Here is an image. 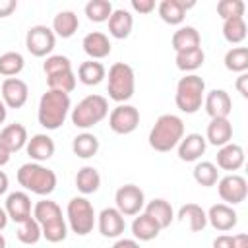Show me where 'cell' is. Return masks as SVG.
<instances>
[{
	"mask_svg": "<svg viewBox=\"0 0 248 248\" xmlns=\"http://www.w3.org/2000/svg\"><path fill=\"white\" fill-rule=\"evenodd\" d=\"M33 219L39 223L43 238H46L48 242L56 244L68 236V223H66V217L62 215V209L56 202H52L48 198L39 200L33 205Z\"/></svg>",
	"mask_w": 248,
	"mask_h": 248,
	"instance_id": "1",
	"label": "cell"
},
{
	"mask_svg": "<svg viewBox=\"0 0 248 248\" xmlns=\"http://www.w3.org/2000/svg\"><path fill=\"white\" fill-rule=\"evenodd\" d=\"M70 110H72L70 95L68 93H62V91L48 89L39 99L37 120H39V124L45 130H58L66 122Z\"/></svg>",
	"mask_w": 248,
	"mask_h": 248,
	"instance_id": "2",
	"label": "cell"
},
{
	"mask_svg": "<svg viewBox=\"0 0 248 248\" xmlns=\"http://www.w3.org/2000/svg\"><path fill=\"white\" fill-rule=\"evenodd\" d=\"M184 138V122L176 114H161L149 130L147 141L153 151L169 153Z\"/></svg>",
	"mask_w": 248,
	"mask_h": 248,
	"instance_id": "3",
	"label": "cell"
},
{
	"mask_svg": "<svg viewBox=\"0 0 248 248\" xmlns=\"http://www.w3.org/2000/svg\"><path fill=\"white\" fill-rule=\"evenodd\" d=\"M17 182L23 190L37 194V196H50L56 188V172L48 167H45L43 163H23L17 170Z\"/></svg>",
	"mask_w": 248,
	"mask_h": 248,
	"instance_id": "4",
	"label": "cell"
},
{
	"mask_svg": "<svg viewBox=\"0 0 248 248\" xmlns=\"http://www.w3.org/2000/svg\"><path fill=\"white\" fill-rule=\"evenodd\" d=\"M205 97V81L198 74H186L178 79L176 91H174V103L180 108V112L194 114L202 108Z\"/></svg>",
	"mask_w": 248,
	"mask_h": 248,
	"instance_id": "5",
	"label": "cell"
},
{
	"mask_svg": "<svg viewBox=\"0 0 248 248\" xmlns=\"http://www.w3.org/2000/svg\"><path fill=\"white\" fill-rule=\"evenodd\" d=\"M108 116V101L103 95L83 97L70 112L72 124L79 130H89Z\"/></svg>",
	"mask_w": 248,
	"mask_h": 248,
	"instance_id": "6",
	"label": "cell"
},
{
	"mask_svg": "<svg viewBox=\"0 0 248 248\" xmlns=\"http://www.w3.org/2000/svg\"><path fill=\"white\" fill-rule=\"evenodd\" d=\"M136 91V74L134 68L126 62H114L108 68L107 76V93L108 99L116 101L118 105L130 101Z\"/></svg>",
	"mask_w": 248,
	"mask_h": 248,
	"instance_id": "7",
	"label": "cell"
},
{
	"mask_svg": "<svg viewBox=\"0 0 248 248\" xmlns=\"http://www.w3.org/2000/svg\"><path fill=\"white\" fill-rule=\"evenodd\" d=\"M97 221L93 203L85 198V196H76L68 202L66 205V223L68 229H72V232H76L78 236H85L93 231Z\"/></svg>",
	"mask_w": 248,
	"mask_h": 248,
	"instance_id": "8",
	"label": "cell"
},
{
	"mask_svg": "<svg viewBox=\"0 0 248 248\" xmlns=\"http://www.w3.org/2000/svg\"><path fill=\"white\" fill-rule=\"evenodd\" d=\"M54 46H56V35L52 33L50 27H46V25H31L27 29L25 48L33 56H37V58L50 56V52L54 50Z\"/></svg>",
	"mask_w": 248,
	"mask_h": 248,
	"instance_id": "9",
	"label": "cell"
},
{
	"mask_svg": "<svg viewBox=\"0 0 248 248\" xmlns=\"http://www.w3.org/2000/svg\"><path fill=\"white\" fill-rule=\"evenodd\" d=\"M145 205V194L136 184H124L114 194V207L124 217H136Z\"/></svg>",
	"mask_w": 248,
	"mask_h": 248,
	"instance_id": "10",
	"label": "cell"
},
{
	"mask_svg": "<svg viewBox=\"0 0 248 248\" xmlns=\"http://www.w3.org/2000/svg\"><path fill=\"white\" fill-rule=\"evenodd\" d=\"M140 126V110L134 105L122 103L108 112V128L118 136H128Z\"/></svg>",
	"mask_w": 248,
	"mask_h": 248,
	"instance_id": "11",
	"label": "cell"
},
{
	"mask_svg": "<svg viewBox=\"0 0 248 248\" xmlns=\"http://www.w3.org/2000/svg\"><path fill=\"white\" fill-rule=\"evenodd\" d=\"M217 192H219V198L223 200V203L236 205V203H242L246 200L248 182L244 176H240L236 172H229L217 180Z\"/></svg>",
	"mask_w": 248,
	"mask_h": 248,
	"instance_id": "12",
	"label": "cell"
},
{
	"mask_svg": "<svg viewBox=\"0 0 248 248\" xmlns=\"http://www.w3.org/2000/svg\"><path fill=\"white\" fill-rule=\"evenodd\" d=\"M2 101L8 108H21L29 99V87L19 78H6L2 81Z\"/></svg>",
	"mask_w": 248,
	"mask_h": 248,
	"instance_id": "13",
	"label": "cell"
},
{
	"mask_svg": "<svg viewBox=\"0 0 248 248\" xmlns=\"http://www.w3.org/2000/svg\"><path fill=\"white\" fill-rule=\"evenodd\" d=\"M202 107L209 118H229L232 110V99L225 89H211L205 93Z\"/></svg>",
	"mask_w": 248,
	"mask_h": 248,
	"instance_id": "14",
	"label": "cell"
},
{
	"mask_svg": "<svg viewBox=\"0 0 248 248\" xmlns=\"http://www.w3.org/2000/svg\"><path fill=\"white\" fill-rule=\"evenodd\" d=\"M97 229L105 238H118L126 229V219L116 207H105L97 215Z\"/></svg>",
	"mask_w": 248,
	"mask_h": 248,
	"instance_id": "15",
	"label": "cell"
},
{
	"mask_svg": "<svg viewBox=\"0 0 248 248\" xmlns=\"http://www.w3.org/2000/svg\"><path fill=\"white\" fill-rule=\"evenodd\" d=\"M205 215H207V223L215 231H219V232H227V231L234 229L236 223H238V215H236L234 207L232 205H227V203H215V205H211L205 211Z\"/></svg>",
	"mask_w": 248,
	"mask_h": 248,
	"instance_id": "16",
	"label": "cell"
},
{
	"mask_svg": "<svg viewBox=\"0 0 248 248\" xmlns=\"http://www.w3.org/2000/svg\"><path fill=\"white\" fill-rule=\"evenodd\" d=\"M207 149V141L202 134H186L178 145H176V151H178V159L184 161V163H196L202 159V155L205 153Z\"/></svg>",
	"mask_w": 248,
	"mask_h": 248,
	"instance_id": "17",
	"label": "cell"
},
{
	"mask_svg": "<svg viewBox=\"0 0 248 248\" xmlns=\"http://www.w3.org/2000/svg\"><path fill=\"white\" fill-rule=\"evenodd\" d=\"M4 209L8 213V219H12L14 223H21V221L33 217V213H31V198H29L27 192H21V190L8 194Z\"/></svg>",
	"mask_w": 248,
	"mask_h": 248,
	"instance_id": "18",
	"label": "cell"
},
{
	"mask_svg": "<svg viewBox=\"0 0 248 248\" xmlns=\"http://www.w3.org/2000/svg\"><path fill=\"white\" fill-rule=\"evenodd\" d=\"M196 2L190 0H161L159 6H157V12H159V17L169 23V25H180L186 17V12L190 8H194Z\"/></svg>",
	"mask_w": 248,
	"mask_h": 248,
	"instance_id": "19",
	"label": "cell"
},
{
	"mask_svg": "<svg viewBox=\"0 0 248 248\" xmlns=\"http://www.w3.org/2000/svg\"><path fill=\"white\" fill-rule=\"evenodd\" d=\"M83 52L89 56V60H103L110 54L112 45L108 41V35H105L103 31H91L83 37L81 41Z\"/></svg>",
	"mask_w": 248,
	"mask_h": 248,
	"instance_id": "20",
	"label": "cell"
},
{
	"mask_svg": "<svg viewBox=\"0 0 248 248\" xmlns=\"http://www.w3.org/2000/svg\"><path fill=\"white\" fill-rule=\"evenodd\" d=\"M25 151L35 163H43V161H48L54 155L56 145H54V140L48 134H35L27 140Z\"/></svg>",
	"mask_w": 248,
	"mask_h": 248,
	"instance_id": "21",
	"label": "cell"
},
{
	"mask_svg": "<svg viewBox=\"0 0 248 248\" xmlns=\"http://www.w3.org/2000/svg\"><path fill=\"white\" fill-rule=\"evenodd\" d=\"M244 149L242 145L238 143H227L223 147L217 149V169H223V170H229V172H234L238 169H242L244 165Z\"/></svg>",
	"mask_w": 248,
	"mask_h": 248,
	"instance_id": "22",
	"label": "cell"
},
{
	"mask_svg": "<svg viewBox=\"0 0 248 248\" xmlns=\"http://www.w3.org/2000/svg\"><path fill=\"white\" fill-rule=\"evenodd\" d=\"M205 141L215 145V147H223L227 143H231L232 140V124L229 118H211L205 130Z\"/></svg>",
	"mask_w": 248,
	"mask_h": 248,
	"instance_id": "23",
	"label": "cell"
},
{
	"mask_svg": "<svg viewBox=\"0 0 248 248\" xmlns=\"http://www.w3.org/2000/svg\"><path fill=\"white\" fill-rule=\"evenodd\" d=\"M27 128L19 122H14V124H8L2 128L0 132V143L10 151V153H17L19 149H23L27 145Z\"/></svg>",
	"mask_w": 248,
	"mask_h": 248,
	"instance_id": "24",
	"label": "cell"
},
{
	"mask_svg": "<svg viewBox=\"0 0 248 248\" xmlns=\"http://www.w3.org/2000/svg\"><path fill=\"white\" fill-rule=\"evenodd\" d=\"M132 29H134V16L124 8L112 10L108 17V35L114 39H128Z\"/></svg>",
	"mask_w": 248,
	"mask_h": 248,
	"instance_id": "25",
	"label": "cell"
},
{
	"mask_svg": "<svg viewBox=\"0 0 248 248\" xmlns=\"http://www.w3.org/2000/svg\"><path fill=\"white\" fill-rule=\"evenodd\" d=\"M161 231L163 229L159 227V223L153 217H149L147 213H138L132 221V234L140 242H149V240L157 238Z\"/></svg>",
	"mask_w": 248,
	"mask_h": 248,
	"instance_id": "26",
	"label": "cell"
},
{
	"mask_svg": "<svg viewBox=\"0 0 248 248\" xmlns=\"http://www.w3.org/2000/svg\"><path fill=\"white\" fill-rule=\"evenodd\" d=\"M143 213L153 217L161 229L170 227V223L174 221V209H172L170 202H167L165 198H153L151 202H147L143 205Z\"/></svg>",
	"mask_w": 248,
	"mask_h": 248,
	"instance_id": "27",
	"label": "cell"
},
{
	"mask_svg": "<svg viewBox=\"0 0 248 248\" xmlns=\"http://www.w3.org/2000/svg\"><path fill=\"white\" fill-rule=\"evenodd\" d=\"M170 45H172L174 52H184V50L198 48V46L202 45L200 31H198L196 27H192V25H182V27H178V29L172 33Z\"/></svg>",
	"mask_w": 248,
	"mask_h": 248,
	"instance_id": "28",
	"label": "cell"
},
{
	"mask_svg": "<svg viewBox=\"0 0 248 248\" xmlns=\"http://www.w3.org/2000/svg\"><path fill=\"white\" fill-rule=\"evenodd\" d=\"M78 27H79V19H78L76 12H72V10H62V12H58V14L52 17V27H50V29H52V33H54L56 37L70 39V37L76 35Z\"/></svg>",
	"mask_w": 248,
	"mask_h": 248,
	"instance_id": "29",
	"label": "cell"
},
{
	"mask_svg": "<svg viewBox=\"0 0 248 248\" xmlns=\"http://www.w3.org/2000/svg\"><path fill=\"white\" fill-rule=\"evenodd\" d=\"M178 219L188 223V229L192 232H202L207 227V215L205 209L198 203H184L178 209Z\"/></svg>",
	"mask_w": 248,
	"mask_h": 248,
	"instance_id": "30",
	"label": "cell"
},
{
	"mask_svg": "<svg viewBox=\"0 0 248 248\" xmlns=\"http://www.w3.org/2000/svg\"><path fill=\"white\" fill-rule=\"evenodd\" d=\"M101 143H99V138L91 132H81L78 134L74 140H72V151L76 157L79 159H91L97 155Z\"/></svg>",
	"mask_w": 248,
	"mask_h": 248,
	"instance_id": "31",
	"label": "cell"
},
{
	"mask_svg": "<svg viewBox=\"0 0 248 248\" xmlns=\"http://www.w3.org/2000/svg\"><path fill=\"white\" fill-rule=\"evenodd\" d=\"M83 85H99L107 78V68L99 60H85L78 66L76 76Z\"/></svg>",
	"mask_w": 248,
	"mask_h": 248,
	"instance_id": "32",
	"label": "cell"
},
{
	"mask_svg": "<svg viewBox=\"0 0 248 248\" xmlns=\"http://www.w3.org/2000/svg\"><path fill=\"white\" fill-rule=\"evenodd\" d=\"M101 186V174L95 167L91 165H85L78 170L76 174V188L81 192V196H89V194H95Z\"/></svg>",
	"mask_w": 248,
	"mask_h": 248,
	"instance_id": "33",
	"label": "cell"
},
{
	"mask_svg": "<svg viewBox=\"0 0 248 248\" xmlns=\"http://www.w3.org/2000/svg\"><path fill=\"white\" fill-rule=\"evenodd\" d=\"M174 62H176V68L184 74H194L198 68L203 66L205 62V52L202 46L198 48H192V50H184V52H176L174 56Z\"/></svg>",
	"mask_w": 248,
	"mask_h": 248,
	"instance_id": "34",
	"label": "cell"
},
{
	"mask_svg": "<svg viewBox=\"0 0 248 248\" xmlns=\"http://www.w3.org/2000/svg\"><path fill=\"white\" fill-rule=\"evenodd\" d=\"M225 68L234 74H244L248 70V48L246 46H232L225 52Z\"/></svg>",
	"mask_w": 248,
	"mask_h": 248,
	"instance_id": "35",
	"label": "cell"
},
{
	"mask_svg": "<svg viewBox=\"0 0 248 248\" xmlns=\"http://www.w3.org/2000/svg\"><path fill=\"white\" fill-rule=\"evenodd\" d=\"M192 174H194V180L200 186H205V188L215 186L217 180H219V169L211 161H198L194 170H192Z\"/></svg>",
	"mask_w": 248,
	"mask_h": 248,
	"instance_id": "36",
	"label": "cell"
},
{
	"mask_svg": "<svg viewBox=\"0 0 248 248\" xmlns=\"http://www.w3.org/2000/svg\"><path fill=\"white\" fill-rule=\"evenodd\" d=\"M223 37L231 45H240L246 39V21L244 17H229L223 21Z\"/></svg>",
	"mask_w": 248,
	"mask_h": 248,
	"instance_id": "37",
	"label": "cell"
},
{
	"mask_svg": "<svg viewBox=\"0 0 248 248\" xmlns=\"http://www.w3.org/2000/svg\"><path fill=\"white\" fill-rule=\"evenodd\" d=\"M25 66V60L19 52L16 50H8L4 54H0V76L4 78H16Z\"/></svg>",
	"mask_w": 248,
	"mask_h": 248,
	"instance_id": "38",
	"label": "cell"
},
{
	"mask_svg": "<svg viewBox=\"0 0 248 248\" xmlns=\"http://www.w3.org/2000/svg\"><path fill=\"white\" fill-rule=\"evenodd\" d=\"M112 4L108 0H89L83 8L85 16L89 21H95V23H103V21H108L110 14H112Z\"/></svg>",
	"mask_w": 248,
	"mask_h": 248,
	"instance_id": "39",
	"label": "cell"
},
{
	"mask_svg": "<svg viewBox=\"0 0 248 248\" xmlns=\"http://www.w3.org/2000/svg\"><path fill=\"white\" fill-rule=\"evenodd\" d=\"M16 236L21 244H37L41 238H43V232H41V227L39 223L29 217L21 223H17V231H16Z\"/></svg>",
	"mask_w": 248,
	"mask_h": 248,
	"instance_id": "40",
	"label": "cell"
},
{
	"mask_svg": "<svg viewBox=\"0 0 248 248\" xmlns=\"http://www.w3.org/2000/svg\"><path fill=\"white\" fill-rule=\"evenodd\" d=\"M76 74L74 70H68V72H60V74H54V76H48L46 78V85L48 89L52 91H62V93H72L76 89Z\"/></svg>",
	"mask_w": 248,
	"mask_h": 248,
	"instance_id": "41",
	"label": "cell"
},
{
	"mask_svg": "<svg viewBox=\"0 0 248 248\" xmlns=\"http://www.w3.org/2000/svg\"><path fill=\"white\" fill-rule=\"evenodd\" d=\"M68 70H72V60L64 54H50L43 62V72L46 74V78L60 72H68Z\"/></svg>",
	"mask_w": 248,
	"mask_h": 248,
	"instance_id": "42",
	"label": "cell"
},
{
	"mask_svg": "<svg viewBox=\"0 0 248 248\" xmlns=\"http://www.w3.org/2000/svg\"><path fill=\"white\" fill-rule=\"evenodd\" d=\"M244 2L242 0H221L217 2V14L225 21L229 17H244Z\"/></svg>",
	"mask_w": 248,
	"mask_h": 248,
	"instance_id": "43",
	"label": "cell"
},
{
	"mask_svg": "<svg viewBox=\"0 0 248 248\" xmlns=\"http://www.w3.org/2000/svg\"><path fill=\"white\" fill-rule=\"evenodd\" d=\"M130 6L138 14H151L155 10V0H132Z\"/></svg>",
	"mask_w": 248,
	"mask_h": 248,
	"instance_id": "44",
	"label": "cell"
},
{
	"mask_svg": "<svg viewBox=\"0 0 248 248\" xmlns=\"http://www.w3.org/2000/svg\"><path fill=\"white\" fill-rule=\"evenodd\" d=\"M234 87H236V91H238L244 99H248V74H246V72H244V74H238Z\"/></svg>",
	"mask_w": 248,
	"mask_h": 248,
	"instance_id": "45",
	"label": "cell"
},
{
	"mask_svg": "<svg viewBox=\"0 0 248 248\" xmlns=\"http://www.w3.org/2000/svg\"><path fill=\"white\" fill-rule=\"evenodd\" d=\"M17 2L16 0H0V17H8L16 12Z\"/></svg>",
	"mask_w": 248,
	"mask_h": 248,
	"instance_id": "46",
	"label": "cell"
},
{
	"mask_svg": "<svg viewBox=\"0 0 248 248\" xmlns=\"http://www.w3.org/2000/svg\"><path fill=\"white\" fill-rule=\"evenodd\" d=\"M213 248H232V236L231 234H219L213 240Z\"/></svg>",
	"mask_w": 248,
	"mask_h": 248,
	"instance_id": "47",
	"label": "cell"
},
{
	"mask_svg": "<svg viewBox=\"0 0 248 248\" xmlns=\"http://www.w3.org/2000/svg\"><path fill=\"white\" fill-rule=\"evenodd\" d=\"M112 248H141V246H140V242L136 238H118L112 244Z\"/></svg>",
	"mask_w": 248,
	"mask_h": 248,
	"instance_id": "48",
	"label": "cell"
},
{
	"mask_svg": "<svg viewBox=\"0 0 248 248\" xmlns=\"http://www.w3.org/2000/svg\"><path fill=\"white\" fill-rule=\"evenodd\" d=\"M232 248H248V234L238 232L232 236Z\"/></svg>",
	"mask_w": 248,
	"mask_h": 248,
	"instance_id": "49",
	"label": "cell"
},
{
	"mask_svg": "<svg viewBox=\"0 0 248 248\" xmlns=\"http://www.w3.org/2000/svg\"><path fill=\"white\" fill-rule=\"evenodd\" d=\"M8 186H10V180H8V174L4 170H0V196H4L8 192Z\"/></svg>",
	"mask_w": 248,
	"mask_h": 248,
	"instance_id": "50",
	"label": "cell"
},
{
	"mask_svg": "<svg viewBox=\"0 0 248 248\" xmlns=\"http://www.w3.org/2000/svg\"><path fill=\"white\" fill-rule=\"evenodd\" d=\"M10 157H12V153H10V151L0 143V169H2L4 165H8V163H10Z\"/></svg>",
	"mask_w": 248,
	"mask_h": 248,
	"instance_id": "51",
	"label": "cell"
},
{
	"mask_svg": "<svg viewBox=\"0 0 248 248\" xmlns=\"http://www.w3.org/2000/svg\"><path fill=\"white\" fill-rule=\"evenodd\" d=\"M8 213H6V209L4 207H0V231H4L6 229V225H8Z\"/></svg>",
	"mask_w": 248,
	"mask_h": 248,
	"instance_id": "52",
	"label": "cell"
},
{
	"mask_svg": "<svg viewBox=\"0 0 248 248\" xmlns=\"http://www.w3.org/2000/svg\"><path fill=\"white\" fill-rule=\"evenodd\" d=\"M6 118H8V107L4 105V101L0 99V124H4L6 122Z\"/></svg>",
	"mask_w": 248,
	"mask_h": 248,
	"instance_id": "53",
	"label": "cell"
},
{
	"mask_svg": "<svg viewBox=\"0 0 248 248\" xmlns=\"http://www.w3.org/2000/svg\"><path fill=\"white\" fill-rule=\"evenodd\" d=\"M0 248H6V238L0 234Z\"/></svg>",
	"mask_w": 248,
	"mask_h": 248,
	"instance_id": "54",
	"label": "cell"
}]
</instances>
